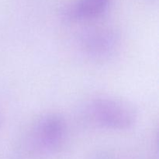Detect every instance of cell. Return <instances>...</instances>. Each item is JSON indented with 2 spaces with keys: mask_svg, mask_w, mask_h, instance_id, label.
<instances>
[{
  "mask_svg": "<svg viewBox=\"0 0 159 159\" xmlns=\"http://www.w3.org/2000/svg\"><path fill=\"white\" fill-rule=\"evenodd\" d=\"M89 119L99 127L112 130H127L134 124L137 113L126 101L111 97L97 98L87 107Z\"/></svg>",
  "mask_w": 159,
  "mask_h": 159,
  "instance_id": "cell-1",
  "label": "cell"
},
{
  "mask_svg": "<svg viewBox=\"0 0 159 159\" xmlns=\"http://www.w3.org/2000/svg\"><path fill=\"white\" fill-rule=\"evenodd\" d=\"M28 139L33 148L49 152L58 148L65 141L67 126L57 113H48L39 118L30 129Z\"/></svg>",
  "mask_w": 159,
  "mask_h": 159,
  "instance_id": "cell-2",
  "label": "cell"
},
{
  "mask_svg": "<svg viewBox=\"0 0 159 159\" xmlns=\"http://www.w3.org/2000/svg\"><path fill=\"white\" fill-rule=\"evenodd\" d=\"M117 37L112 30L95 28L82 37V46L85 52L94 57H107L112 54L117 44Z\"/></svg>",
  "mask_w": 159,
  "mask_h": 159,
  "instance_id": "cell-3",
  "label": "cell"
},
{
  "mask_svg": "<svg viewBox=\"0 0 159 159\" xmlns=\"http://www.w3.org/2000/svg\"><path fill=\"white\" fill-rule=\"evenodd\" d=\"M110 2V0H74L64 8L63 14L69 20H92L103 15Z\"/></svg>",
  "mask_w": 159,
  "mask_h": 159,
  "instance_id": "cell-4",
  "label": "cell"
},
{
  "mask_svg": "<svg viewBox=\"0 0 159 159\" xmlns=\"http://www.w3.org/2000/svg\"><path fill=\"white\" fill-rule=\"evenodd\" d=\"M1 122H2V120H1V115H0V124H1Z\"/></svg>",
  "mask_w": 159,
  "mask_h": 159,
  "instance_id": "cell-5",
  "label": "cell"
}]
</instances>
